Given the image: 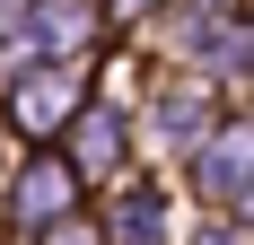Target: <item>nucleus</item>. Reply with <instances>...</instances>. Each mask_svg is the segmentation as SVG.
Segmentation results:
<instances>
[{"label":"nucleus","instance_id":"nucleus-1","mask_svg":"<svg viewBox=\"0 0 254 245\" xmlns=\"http://www.w3.org/2000/svg\"><path fill=\"white\" fill-rule=\"evenodd\" d=\"M70 97H79L70 79H26V88H18V122H26V131H53V122L70 114Z\"/></svg>","mask_w":254,"mask_h":245},{"label":"nucleus","instance_id":"nucleus-2","mask_svg":"<svg viewBox=\"0 0 254 245\" xmlns=\"http://www.w3.org/2000/svg\"><path fill=\"white\" fill-rule=\"evenodd\" d=\"M62 193H70V175H62V167H35V175H26V219H53Z\"/></svg>","mask_w":254,"mask_h":245},{"label":"nucleus","instance_id":"nucleus-3","mask_svg":"<svg viewBox=\"0 0 254 245\" xmlns=\"http://www.w3.org/2000/svg\"><path fill=\"white\" fill-rule=\"evenodd\" d=\"M237 175H246V140L210 149V193H237Z\"/></svg>","mask_w":254,"mask_h":245},{"label":"nucleus","instance_id":"nucleus-4","mask_svg":"<svg viewBox=\"0 0 254 245\" xmlns=\"http://www.w3.org/2000/svg\"><path fill=\"white\" fill-rule=\"evenodd\" d=\"M158 228H167L158 201H123V237H149V245H158Z\"/></svg>","mask_w":254,"mask_h":245},{"label":"nucleus","instance_id":"nucleus-5","mask_svg":"<svg viewBox=\"0 0 254 245\" xmlns=\"http://www.w3.org/2000/svg\"><path fill=\"white\" fill-rule=\"evenodd\" d=\"M53 245H88V237H79V228H62V237H53Z\"/></svg>","mask_w":254,"mask_h":245}]
</instances>
